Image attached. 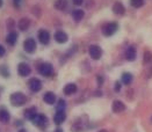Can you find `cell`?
I'll use <instances>...</instances> for the list:
<instances>
[{"label": "cell", "instance_id": "2e32d148", "mask_svg": "<svg viewBox=\"0 0 152 132\" xmlns=\"http://www.w3.org/2000/svg\"><path fill=\"white\" fill-rule=\"evenodd\" d=\"M77 92V86L75 83H67L64 87V94L65 95H72Z\"/></svg>", "mask_w": 152, "mask_h": 132}, {"label": "cell", "instance_id": "277c9868", "mask_svg": "<svg viewBox=\"0 0 152 132\" xmlns=\"http://www.w3.org/2000/svg\"><path fill=\"white\" fill-rule=\"evenodd\" d=\"M88 53L89 56H91V58H93L94 60H98V59H100L102 56V50L100 46H98V45H91L88 49Z\"/></svg>", "mask_w": 152, "mask_h": 132}, {"label": "cell", "instance_id": "7c38bea8", "mask_svg": "<svg viewBox=\"0 0 152 132\" xmlns=\"http://www.w3.org/2000/svg\"><path fill=\"white\" fill-rule=\"evenodd\" d=\"M113 12L117 15H123L126 13V8L121 2H115L114 6H113Z\"/></svg>", "mask_w": 152, "mask_h": 132}, {"label": "cell", "instance_id": "5bb4252c", "mask_svg": "<svg viewBox=\"0 0 152 132\" xmlns=\"http://www.w3.org/2000/svg\"><path fill=\"white\" fill-rule=\"evenodd\" d=\"M65 119H66V115H65L64 111H57L56 115H55V117H53V120H55V123H56L57 125L62 124Z\"/></svg>", "mask_w": 152, "mask_h": 132}, {"label": "cell", "instance_id": "52a82bcc", "mask_svg": "<svg viewBox=\"0 0 152 132\" xmlns=\"http://www.w3.org/2000/svg\"><path fill=\"white\" fill-rule=\"evenodd\" d=\"M38 40L39 42L42 43V44H48L49 42H50V34L47 31V30H44V29H41L39 31H38Z\"/></svg>", "mask_w": 152, "mask_h": 132}, {"label": "cell", "instance_id": "4fadbf2b", "mask_svg": "<svg viewBox=\"0 0 152 132\" xmlns=\"http://www.w3.org/2000/svg\"><path fill=\"white\" fill-rule=\"evenodd\" d=\"M43 100H44V102H45V103H48V104H53V103L56 102V95H55L53 93L48 92V93H45V94H44Z\"/></svg>", "mask_w": 152, "mask_h": 132}, {"label": "cell", "instance_id": "9a60e30c", "mask_svg": "<svg viewBox=\"0 0 152 132\" xmlns=\"http://www.w3.org/2000/svg\"><path fill=\"white\" fill-rule=\"evenodd\" d=\"M23 115H25V117L27 119H33L37 114H36V108L35 107H31V108H28V109H26L25 112H23Z\"/></svg>", "mask_w": 152, "mask_h": 132}, {"label": "cell", "instance_id": "5b68a950", "mask_svg": "<svg viewBox=\"0 0 152 132\" xmlns=\"http://www.w3.org/2000/svg\"><path fill=\"white\" fill-rule=\"evenodd\" d=\"M52 71H53V68H52L51 64H49V63H43L42 65L39 66V73L42 75H44V77H50L52 74Z\"/></svg>", "mask_w": 152, "mask_h": 132}, {"label": "cell", "instance_id": "9c48e42d", "mask_svg": "<svg viewBox=\"0 0 152 132\" xmlns=\"http://www.w3.org/2000/svg\"><path fill=\"white\" fill-rule=\"evenodd\" d=\"M29 88L35 93L39 92L41 88H42V82L38 79H36V78H34V79H31L29 81Z\"/></svg>", "mask_w": 152, "mask_h": 132}, {"label": "cell", "instance_id": "cb8c5ba5", "mask_svg": "<svg viewBox=\"0 0 152 132\" xmlns=\"http://www.w3.org/2000/svg\"><path fill=\"white\" fill-rule=\"evenodd\" d=\"M130 5L135 8H140L144 5V0H130Z\"/></svg>", "mask_w": 152, "mask_h": 132}, {"label": "cell", "instance_id": "7402d4cb", "mask_svg": "<svg viewBox=\"0 0 152 132\" xmlns=\"http://www.w3.org/2000/svg\"><path fill=\"white\" fill-rule=\"evenodd\" d=\"M66 6H67V0H57V1L55 2V7H56L57 9H59V11L65 9Z\"/></svg>", "mask_w": 152, "mask_h": 132}, {"label": "cell", "instance_id": "f1b7e54d", "mask_svg": "<svg viewBox=\"0 0 152 132\" xmlns=\"http://www.w3.org/2000/svg\"><path fill=\"white\" fill-rule=\"evenodd\" d=\"M120 89H121V83H120V82H116V83H115V91L118 92Z\"/></svg>", "mask_w": 152, "mask_h": 132}, {"label": "cell", "instance_id": "ffe728a7", "mask_svg": "<svg viewBox=\"0 0 152 132\" xmlns=\"http://www.w3.org/2000/svg\"><path fill=\"white\" fill-rule=\"evenodd\" d=\"M84 15H85V13H84L81 9H76V11H73V13H72V16H73L75 21H77V22L81 21L83 17H84Z\"/></svg>", "mask_w": 152, "mask_h": 132}, {"label": "cell", "instance_id": "d6a6232c", "mask_svg": "<svg viewBox=\"0 0 152 132\" xmlns=\"http://www.w3.org/2000/svg\"><path fill=\"white\" fill-rule=\"evenodd\" d=\"M99 132H107V130H100Z\"/></svg>", "mask_w": 152, "mask_h": 132}, {"label": "cell", "instance_id": "44dd1931", "mask_svg": "<svg viewBox=\"0 0 152 132\" xmlns=\"http://www.w3.org/2000/svg\"><path fill=\"white\" fill-rule=\"evenodd\" d=\"M30 25V22H29V20L28 19H21L20 21H19V23H18V26L20 28V30H27L28 29V27Z\"/></svg>", "mask_w": 152, "mask_h": 132}, {"label": "cell", "instance_id": "e0dca14e", "mask_svg": "<svg viewBox=\"0 0 152 132\" xmlns=\"http://www.w3.org/2000/svg\"><path fill=\"white\" fill-rule=\"evenodd\" d=\"M10 118H11L10 112L7 110H5V109H1L0 110V122L1 123H8Z\"/></svg>", "mask_w": 152, "mask_h": 132}, {"label": "cell", "instance_id": "f546056e", "mask_svg": "<svg viewBox=\"0 0 152 132\" xmlns=\"http://www.w3.org/2000/svg\"><path fill=\"white\" fill-rule=\"evenodd\" d=\"M14 4H15V6H20V0H14Z\"/></svg>", "mask_w": 152, "mask_h": 132}, {"label": "cell", "instance_id": "1f68e13d", "mask_svg": "<svg viewBox=\"0 0 152 132\" xmlns=\"http://www.w3.org/2000/svg\"><path fill=\"white\" fill-rule=\"evenodd\" d=\"M2 6V0H0V7Z\"/></svg>", "mask_w": 152, "mask_h": 132}, {"label": "cell", "instance_id": "ac0fdd59", "mask_svg": "<svg viewBox=\"0 0 152 132\" xmlns=\"http://www.w3.org/2000/svg\"><path fill=\"white\" fill-rule=\"evenodd\" d=\"M126 58H127L128 60H135V58H136V50H135V48H132V46H130V48H128V50L126 51Z\"/></svg>", "mask_w": 152, "mask_h": 132}, {"label": "cell", "instance_id": "4316f807", "mask_svg": "<svg viewBox=\"0 0 152 132\" xmlns=\"http://www.w3.org/2000/svg\"><path fill=\"white\" fill-rule=\"evenodd\" d=\"M4 54H5V48L2 45H0V58L4 57Z\"/></svg>", "mask_w": 152, "mask_h": 132}, {"label": "cell", "instance_id": "4dcf8cb0", "mask_svg": "<svg viewBox=\"0 0 152 132\" xmlns=\"http://www.w3.org/2000/svg\"><path fill=\"white\" fill-rule=\"evenodd\" d=\"M55 132H63V130H62V129H57Z\"/></svg>", "mask_w": 152, "mask_h": 132}, {"label": "cell", "instance_id": "484cf974", "mask_svg": "<svg viewBox=\"0 0 152 132\" xmlns=\"http://www.w3.org/2000/svg\"><path fill=\"white\" fill-rule=\"evenodd\" d=\"M151 59H152V53L149 52V51H148V52L145 51V56H144V63L146 64V63H149Z\"/></svg>", "mask_w": 152, "mask_h": 132}, {"label": "cell", "instance_id": "6da1fadb", "mask_svg": "<svg viewBox=\"0 0 152 132\" xmlns=\"http://www.w3.org/2000/svg\"><path fill=\"white\" fill-rule=\"evenodd\" d=\"M26 102H27V97H26L25 94H22V93H13L12 95H11V103H12L13 106H23Z\"/></svg>", "mask_w": 152, "mask_h": 132}, {"label": "cell", "instance_id": "e575fe53", "mask_svg": "<svg viewBox=\"0 0 152 132\" xmlns=\"http://www.w3.org/2000/svg\"><path fill=\"white\" fill-rule=\"evenodd\" d=\"M151 122H152V117H151Z\"/></svg>", "mask_w": 152, "mask_h": 132}, {"label": "cell", "instance_id": "603a6c76", "mask_svg": "<svg viewBox=\"0 0 152 132\" xmlns=\"http://www.w3.org/2000/svg\"><path fill=\"white\" fill-rule=\"evenodd\" d=\"M122 82L124 85H130L132 82V75L130 73H123V75H122Z\"/></svg>", "mask_w": 152, "mask_h": 132}, {"label": "cell", "instance_id": "83f0119b", "mask_svg": "<svg viewBox=\"0 0 152 132\" xmlns=\"http://www.w3.org/2000/svg\"><path fill=\"white\" fill-rule=\"evenodd\" d=\"M83 2H84V0H73V4H75L76 6H80Z\"/></svg>", "mask_w": 152, "mask_h": 132}, {"label": "cell", "instance_id": "d6986e66", "mask_svg": "<svg viewBox=\"0 0 152 132\" xmlns=\"http://www.w3.org/2000/svg\"><path fill=\"white\" fill-rule=\"evenodd\" d=\"M16 41H18V34H16L15 31L10 33V35L6 37V42H7L10 45H14V44L16 43Z\"/></svg>", "mask_w": 152, "mask_h": 132}, {"label": "cell", "instance_id": "30bf717a", "mask_svg": "<svg viewBox=\"0 0 152 132\" xmlns=\"http://www.w3.org/2000/svg\"><path fill=\"white\" fill-rule=\"evenodd\" d=\"M112 109H113V111H114L115 114H120V112H122V111L126 110V106H124L123 102H121L118 100H115L114 102H113Z\"/></svg>", "mask_w": 152, "mask_h": 132}, {"label": "cell", "instance_id": "ba28073f", "mask_svg": "<svg viewBox=\"0 0 152 132\" xmlns=\"http://www.w3.org/2000/svg\"><path fill=\"white\" fill-rule=\"evenodd\" d=\"M18 72H19V74H20L21 77H27V75L30 74L31 70H30L29 65H27V64H25V63H21V64H19Z\"/></svg>", "mask_w": 152, "mask_h": 132}, {"label": "cell", "instance_id": "8fae6325", "mask_svg": "<svg viewBox=\"0 0 152 132\" xmlns=\"http://www.w3.org/2000/svg\"><path fill=\"white\" fill-rule=\"evenodd\" d=\"M67 34L66 33H64L62 30H59V31H57L56 34H55V40L57 41L58 43H65L66 41H67Z\"/></svg>", "mask_w": 152, "mask_h": 132}, {"label": "cell", "instance_id": "836d02e7", "mask_svg": "<svg viewBox=\"0 0 152 132\" xmlns=\"http://www.w3.org/2000/svg\"><path fill=\"white\" fill-rule=\"evenodd\" d=\"M20 132H26V131H25V130H21V131H20Z\"/></svg>", "mask_w": 152, "mask_h": 132}, {"label": "cell", "instance_id": "3957f363", "mask_svg": "<svg viewBox=\"0 0 152 132\" xmlns=\"http://www.w3.org/2000/svg\"><path fill=\"white\" fill-rule=\"evenodd\" d=\"M31 120H33V123L35 125H37L38 128H45L48 125V118H47V116H44L42 114H37Z\"/></svg>", "mask_w": 152, "mask_h": 132}, {"label": "cell", "instance_id": "7a4b0ae2", "mask_svg": "<svg viewBox=\"0 0 152 132\" xmlns=\"http://www.w3.org/2000/svg\"><path fill=\"white\" fill-rule=\"evenodd\" d=\"M117 29H118V26L116 22H109L102 27V34L104 36H112L117 31Z\"/></svg>", "mask_w": 152, "mask_h": 132}, {"label": "cell", "instance_id": "d4e9b609", "mask_svg": "<svg viewBox=\"0 0 152 132\" xmlns=\"http://www.w3.org/2000/svg\"><path fill=\"white\" fill-rule=\"evenodd\" d=\"M65 107H66L65 101H64V100H59V101H58V104H57V111H64Z\"/></svg>", "mask_w": 152, "mask_h": 132}, {"label": "cell", "instance_id": "8992f818", "mask_svg": "<svg viewBox=\"0 0 152 132\" xmlns=\"http://www.w3.org/2000/svg\"><path fill=\"white\" fill-rule=\"evenodd\" d=\"M23 48H25V50L27 52L33 53L36 50V42L33 40V38H28L23 43Z\"/></svg>", "mask_w": 152, "mask_h": 132}]
</instances>
